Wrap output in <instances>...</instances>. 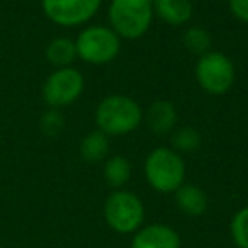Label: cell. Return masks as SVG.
<instances>
[{"label":"cell","instance_id":"cell-1","mask_svg":"<svg viewBox=\"0 0 248 248\" xmlns=\"http://www.w3.org/2000/svg\"><path fill=\"white\" fill-rule=\"evenodd\" d=\"M143 121V110L135 99L123 93L107 95L95 109L97 129L107 136H124L136 131Z\"/></svg>","mask_w":248,"mask_h":248},{"label":"cell","instance_id":"cell-2","mask_svg":"<svg viewBox=\"0 0 248 248\" xmlns=\"http://www.w3.org/2000/svg\"><path fill=\"white\" fill-rule=\"evenodd\" d=\"M155 9L150 0H110L107 9L109 28L121 39L135 41L148 32Z\"/></svg>","mask_w":248,"mask_h":248},{"label":"cell","instance_id":"cell-3","mask_svg":"<svg viewBox=\"0 0 248 248\" xmlns=\"http://www.w3.org/2000/svg\"><path fill=\"white\" fill-rule=\"evenodd\" d=\"M145 177L156 192H175L186 180V163L182 155L167 146L155 148L145 160Z\"/></svg>","mask_w":248,"mask_h":248},{"label":"cell","instance_id":"cell-4","mask_svg":"<svg viewBox=\"0 0 248 248\" xmlns=\"http://www.w3.org/2000/svg\"><path fill=\"white\" fill-rule=\"evenodd\" d=\"M77 58L90 65H106L117 58L121 38L109 26H87L75 39Z\"/></svg>","mask_w":248,"mask_h":248},{"label":"cell","instance_id":"cell-5","mask_svg":"<svg viewBox=\"0 0 248 248\" xmlns=\"http://www.w3.org/2000/svg\"><path fill=\"white\" fill-rule=\"evenodd\" d=\"M104 217L116 233H135L141 228L145 219V206L136 194L117 189L104 204Z\"/></svg>","mask_w":248,"mask_h":248},{"label":"cell","instance_id":"cell-6","mask_svg":"<svg viewBox=\"0 0 248 248\" xmlns=\"http://www.w3.org/2000/svg\"><path fill=\"white\" fill-rule=\"evenodd\" d=\"M234 65L226 55L219 51H207L199 56L196 65V80L204 92L211 95H223L234 83Z\"/></svg>","mask_w":248,"mask_h":248},{"label":"cell","instance_id":"cell-7","mask_svg":"<svg viewBox=\"0 0 248 248\" xmlns=\"http://www.w3.org/2000/svg\"><path fill=\"white\" fill-rule=\"evenodd\" d=\"M85 89L83 75L77 68L65 66L49 73L43 83V100L49 109H60L80 99Z\"/></svg>","mask_w":248,"mask_h":248},{"label":"cell","instance_id":"cell-8","mask_svg":"<svg viewBox=\"0 0 248 248\" xmlns=\"http://www.w3.org/2000/svg\"><path fill=\"white\" fill-rule=\"evenodd\" d=\"M100 5L102 0H41L43 14L62 28L87 24L99 12Z\"/></svg>","mask_w":248,"mask_h":248},{"label":"cell","instance_id":"cell-9","mask_svg":"<svg viewBox=\"0 0 248 248\" xmlns=\"http://www.w3.org/2000/svg\"><path fill=\"white\" fill-rule=\"evenodd\" d=\"M131 248H180V236L167 224H148L136 231Z\"/></svg>","mask_w":248,"mask_h":248},{"label":"cell","instance_id":"cell-10","mask_svg":"<svg viewBox=\"0 0 248 248\" xmlns=\"http://www.w3.org/2000/svg\"><path fill=\"white\" fill-rule=\"evenodd\" d=\"M146 124L153 135L165 136L173 131L177 124L175 106L169 100H155L146 110Z\"/></svg>","mask_w":248,"mask_h":248},{"label":"cell","instance_id":"cell-11","mask_svg":"<svg viewBox=\"0 0 248 248\" xmlns=\"http://www.w3.org/2000/svg\"><path fill=\"white\" fill-rule=\"evenodd\" d=\"M153 9H155V14L170 26L187 24L194 12V5L190 0H158Z\"/></svg>","mask_w":248,"mask_h":248},{"label":"cell","instance_id":"cell-12","mask_svg":"<svg viewBox=\"0 0 248 248\" xmlns=\"http://www.w3.org/2000/svg\"><path fill=\"white\" fill-rule=\"evenodd\" d=\"M175 202L187 216H201L207 209V196L199 186L184 184L175 190Z\"/></svg>","mask_w":248,"mask_h":248},{"label":"cell","instance_id":"cell-13","mask_svg":"<svg viewBox=\"0 0 248 248\" xmlns=\"http://www.w3.org/2000/svg\"><path fill=\"white\" fill-rule=\"evenodd\" d=\"M80 156L87 163H99L107 158L109 153V136L104 135L102 131L95 129L85 135L80 141L78 146Z\"/></svg>","mask_w":248,"mask_h":248},{"label":"cell","instance_id":"cell-14","mask_svg":"<svg viewBox=\"0 0 248 248\" xmlns=\"http://www.w3.org/2000/svg\"><path fill=\"white\" fill-rule=\"evenodd\" d=\"M46 60L49 65H53L55 68H65L70 66L77 58V46L75 41L66 36H60L48 43L45 49Z\"/></svg>","mask_w":248,"mask_h":248},{"label":"cell","instance_id":"cell-15","mask_svg":"<svg viewBox=\"0 0 248 248\" xmlns=\"http://www.w3.org/2000/svg\"><path fill=\"white\" fill-rule=\"evenodd\" d=\"M104 179L114 189H121L131 179V163L126 156L114 155L109 156L104 163Z\"/></svg>","mask_w":248,"mask_h":248},{"label":"cell","instance_id":"cell-16","mask_svg":"<svg viewBox=\"0 0 248 248\" xmlns=\"http://www.w3.org/2000/svg\"><path fill=\"white\" fill-rule=\"evenodd\" d=\"M172 148L177 153H192L201 148V135L197 129L190 126H184L173 131L172 135Z\"/></svg>","mask_w":248,"mask_h":248},{"label":"cell","instance_id":"cell-17","mask_svg":"<svg viewBox=\"0 0 248 248\" xmlns=\"http://www.w3.org/2000/svg\"><path fill=\"white\" fill-rule=\"evenodd\" d=\"M184 46L194 55H206L211 51V34L204 28L192 26L184 32Z\"/></svg>","mask_w":248,"mask_h":248},{"label":"cell","instance_id":"cell-18","mask_svg":"<svg viewBox=\"0 0 248 248\" xmlns=\"http://www.w3.org/2000/svg\"><path fill=\"white\" fill-rule=\"evenodd\" d=\"M231 238L238 248H248V207H241L234 213L230 224Z\"/></svg>","mask_w":248,"mask_h":248},{"label":"cell","instance_id":"cell-19","mask_svg":"<svg viewBox=\"0 0 248 248\" xmlns=\"http://www.w3.org/2000/svg\"><path fill=\"white\" fill-rule=\"evenodd\" d=\"M65 128V117L60 109H48L39 119V129L48 138H55Z\"/></svg>","mask_w":248,"mask_h":248},{"label":"cell","instance_id":"cell-20","mask_svg":"<svg viewBox=\"0 0 248 248\" xmlns=\"http://www.w3.org/2000/svg\"><path fill=\"white\" fill-rule=\"evenodd\" d=\"M228 7L238 21L248 24V0H228Z\"/></svg>","mask_w":248,"mask_h":248},{"label":"cell","instance_id":"cell-21","mask_svg":"<svg viewBox=\"0 0 248 248\" xmlns=\"http://www.w3.org/2000/svg\"><path fill=\"white\" fill-rule=\"evenodd\" d=\"M150 2H152V4H153V5H155V4H156V2H158V0H150Z\"/></svg>","mask_w":248,"mask_h":248}]
</instances>
